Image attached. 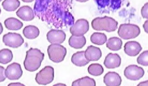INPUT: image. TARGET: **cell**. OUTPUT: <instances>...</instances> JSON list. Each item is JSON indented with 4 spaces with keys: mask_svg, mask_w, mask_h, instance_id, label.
Wrapping results in <instances>:
<instances>
[{
    "mask_svg": "<svg viewBox=\"0 0 148 86\" xmlns=\"http://www.w3.org/2000/svg\"><path fill=\"white\" fill-rule=\"evenodd\" d=\"M45 54L37 48H31L26 52L24 66L29 72H34L40 67L44 59Z\"/></svg>",
    "mask_w": 148,
    "mask_h": 86,
    "instance_id": "1",
    "label": "cell"
},
{
    "mask_svg": "<svg viewBox=\"0 0 148 86\" xmlns=\"http://www.w3.org/2000/svg\"><path fill=\"white\" fill-rule=\"evenodd\" d=\"M118 23L113 18L108 16L97 17L91 22L92 28L97 31H105L108 32H113L118 28Z\"/></svg>",
    "mask_w": 148,
    "mask_h": 86,
    "instance_id": "2",
    "label": "cell"
},
{
    "mask_svg": "<svg viewBox=\"0 0 148 86\" xmlns=\"http://www.w3.org/2000/svg\"><path fill=\"white\" fill-rule=\"evenodd\" d=\"M140 33L141 30L138 25L130 23L121 24L118 31L119 35L125 40L135 38Z\"/></svg>",
    "mask_w": 148,
    "mask_h": 86,
    "instance_id": "3",
    "label": "cell"
},
{
    "mask_svg": "<svg viewBox=\"0 0 148 86\" xmlns=\"http://www.w3.org/2000/svg\"><path fill=\"white\" fill-rule=\"evenodd\" d=\"M47 52L49 59L55 63H60L64 60L67 49L60 44H52L48 46Z\"/></svg>",
    "mask_w": 148,
    "mask_h": 86,
    "instance_id": "4",
    "label": "cell"
},
{
    "mask_svg": "<svg viewBox=\"0 0 148 86\" xmlns=\"http://www.w3.org/2000/svg\"><path fill=\"white\" fill-rule=\"evenodd\" d=\"M100 11L109 13L116 11L123 5L125 0H94Z\"/></svg>",
    "mask_w": 148,
    "mask_h": 86,
    "instance_id": "5",
    "label": "cell"
},
{
    "mask_svg": "<svg viewBox=\"0 0 148 86\" xmlns=\"http://www.w3.org/2000/svg\"><path fill=\"white\" fill-rule=\"evenodd\" d=\"M54 79V69L50 66H45L36 74L35 80L39 85H47L50 84Z\"/></svg>",
    "mask_w": 148,
    "mask_h": 86,
    "instance_id": "6",
    "label": "cell"
},
{
    "mask_svg": "<svg viewBox=\"0 0 148 86\" xmlns=\"http://www.w3.org/2000/svg\"><path fill=\"white\" fill-rule=\"evenodd\" d=\"M3 42L6 46L16 48L23 44L24 40L20 34L10 32L4 34L3 36Z\"/></svg>",
    "mask_w": 148,
    "mask_h": 86,
    "instance_id": "7",
    "label": "cell"
},
{
    "mask_svg": "<svg viewBox=\"0 0 148 86\" xmlns=\"http://www.w3.org/2000/svg\"><path fill=\"white\" fill-rule=\"evenodd\" d=\"M145 72L143 68L136 65H131L125 69L124 74L127 79L131 81H138L144 76Z\"/></svg>",
    "mask_w": 148,
    "mask_h": 86,
    "instance_id": "8",
    "label": "cell"
},
{
    "mask_svg": "<svg viewBox=\"0 0 148 86\" xmlns=\"http://www.w3.org/2000/svg\"><path fill=\"white\" fill-rule=\"evenodd\" d=\"M89 28L88 21L84 19H79L71 27L70 32L72 35H84L88 31Z\"/></svg>",
    "mask_w": 148,
    "mask_h": 86,
    "instance_id": "9",
    "label": "cell"
},
{
    "mask_svg": "<svg viewBox=\"0 0 148 86\" xmlns=\"http://www.w3.org/2000/svg\"><path fill=\"white\" fill-rule=\"evenodd\" d=\"M5 73L8 79L13 81L20 79L23 75V71L20 64L13 63L7 66Z\"/></svg>",
    "mask_w": 148,
    "mask_h": 86,
    "instance_id": "10",
    "label": "cell"
},
{
    "mask_svg": "<svg viewBox=\"0 0 148 86\" xmlns=\"http://www.w3.org/2000/svg\"><path fill=\"white\" fill-rule=\"evenodd\" d=\"M47 38L50 43L60 44L65 40L66 34L62 30L52 29L47 33Z\"/></svg>",
    "mask_w": 148,
    "mask_h": 86,
    "instance_id": "11",
    "label": "cell"
},
{
    "mask_svg": "<svg viewBox=\"0 0 148 86\" xmlns=\"http://www.w3.org/2000/svg\"><path fill=\"white\" fill-rule=\"evenodd\" d=\"M121 63V59L119 54L110 53L106 57L103 64L107 68L111 69L119 67Z\"/></svg>",
    "mask_w": 148,
    "mask_h": 86,
    "instance_id": "12",
    "label": "cell"
},
{
    "mask_svg": "<svg viewBox=\"0 0 148 86\" xmlns=\"http://www.w3.org/2000/svg\"><path fill=\"white\" fill-rule=\"evenodd\" d=\"M142 49L141 44L135 41L126 42L124 46L125 53L131 57L136 56L141 52Z\"/></svg>",
    "mask_w": 148,
    "mask_h": 86,
    "instance_id": "13",
    "label": "cell"
},
{
    "mask_svg": "<svg viewBox=\"0 0 148 86\" xmlns=\"http://www.w3.org/2000/svg\"><path fill=\"white\" fill-rule=\"evenodd\" d=\"M103 82L107 86H120L122 83L121 77L115 72H110L106 74Z\"/></svg>",
    "mask_w": 148,
    "mask_h": 86,
    "instance_id": "14",
    "label": "cell"
},
{
    "mask_svg": "<svg viewBox=\"0 0 148 86\" xmlns=\"http://www.w3.org/2000/svg\"><path fill=\"white\" fill-rule=\"evenodd\" d=\"M16 15L23 20L30 21L34 18V10L28 6H23L19 8L16 12Z\"/></svg>",
    "mask_w": 148,
    "mask_h": 86,
    "instance_id": "15",
    "label": "cell"
},
{
    "mask_svg": "<svg viewBox=\"0 0 148 86\" xmlns=\"http://www.w3.org/2000/svg\"><path fill=\"white\" fill-rule=\"evenodd\" d=\"M86 58L90 61H97L102 56L100 48L93 46H88L85 51Z\"/></svg>",
    "mask_w": 148,
    "mask_h": 86,
    "instance_id": "16",
    "label": "cell"
},
{
    "mask_svg": "<svg viewBox=\"0 0 148 86\" xmlns=\"http://www.w3.org/2000/svg\"><path fill=\"white\" fill-rule=\"evenodd\" d=\"M71 61L75 66L79 67L85 66L90 62L86 58L85 51H84L74 53L72 57Z\"/></svg>",
    "mask_w": 148,
    "mask_h": 86,
    "instance_id": "17",
    "label": "cell"
},
{
    "mask_svg": "<svg viewBox=\"0 0 148 86\" xmlns=\"http://www.w3.org/2000/svg\"><path fill=\"white\" fill-rule=\"evenodd\" d=\"M69 44L74 49H80L84 46L86 43V40L84 35H72L69 38Z\"/></svg>",
    "mask_w": 148,
    "mask_h": 86,
    "instance_id": "18",
    "label": "cell"
},
{
    "mask_svg": "<svg viewBox=\"0 0 148 86\" xmlns=\"http://www.w3.org/2000/svg\"><path fill=\"white\" fill-rule=\"evenodd\" d=\"M23 33L26 38L33 40L38 37L40 31L37 27L33 25H29L24 28Z\"/></svg>",
    "mask_w": 148,
    "mask_h": 86,
    "instance_id": "19",
    "label": "cell"
},
{
    "mask_svg": "<svg viewBox=\"0 0 148 86\" xmlns=\"http://www.w3.org/2000/svg\"><path fill=\"white\" fill-rule=\"evenodd\" d=\"M4 25L8 29L18 31L23 26V23L18 19L14 18H9L4 21Z\"/></svg>",
    "mask_w": 148,
    "mask_h": 86,
    "instance_id": "20",
    "label": "cell"
},
{
    "mask_svg": "<svg viewBox=\"0 0 148 86\" xmlns=\"http://www.w3.org/2000/svg\"><path fill=\"white\" fill-rule=\"evenodd\" d=\"M123 42L121 39L117 37L110 38L106 43V46L110 50L118 51L122 48Z\"/></svg>",
    "mask_w": 148,
    "mask_h": 86,
    "instance_id": "21",
    "label": "cell"
},
{
    "mask_svg": "<svg viewBox=\"0 0 148 86\" xmlns=\"http://www.w3.org/2000/svg\"><path fill=\"white\" fill-rule=\"evenodd\" d=\"M90 41L95 44L101 46L106 43L107 37L104 33L95 32L90 36Z\"/></svg>",
    "mask_w": 148,
    "mask_h": 86,
    "instance_id": "22",
    "label": "cell"
},
{
    "mask_svg": "<svg viewBox=\"0 0 148 86\" xmlns=\"http://www.w3.org/2000/svg\"><path fill=\"white\" fill-rule=\"evenodd\" d=\"M20 4L19 0H4L1 5L6 11L13 12L18 8Z\"/></svg>",
    "mask_w": 148,
    "mask_h": 86,
    "instance_id": "23",
    "label": "cell"
},
{
    "mask_svg": "<svg viewBox=\"0 0 148 86\" xmlns=\"http://www.w3.org/2000/svg\"><path fill=\"white\" fill-rule=\"evenodd\" d=\"M0 55V63L3 64L10 63L12 60L13 57L12 52L8 49L1 50Z\"/></svg>",
    "mask_w": 148,
    "mask_h": 86,
    "instance_id": "24",
    "label": "cell"
},
{
    "mask_svg": "<svg viewBox=\"0 0 148 86\" xmlns=\"http://www.w3.org/2000/svg\"><path fill=\"white\" fill-rule=\"evenodd\" d=\"M95 80L89 76L84 77L73 81L72 86H96Z\"/></svg>",
    "mask_w": 148,
    "mask_h": 86,
    "instance_id": "25",
    "label": "cell"
},
{
    "mask_svg": "<svg viewBox=\"0 0 148 86\" xmlns=\"http://www.w3.org/2000/svg\"><path fill=\"white\" fill-rule=\"evenodd\" d=\"M88 71L90 75L94 76H99L103 73L104 69L101 64L95 63L90 64L88 66Z\"/></svg>",
    "mask_w": 148,
    "mask_h": 86,
    "instance_id": "26",
    "label": "cell"
},
{
    "mask_svg": "<svg viewBox=\"0 0 148 86\" xmlns=\"http://www.w3.org/2000/svg\"><path fill=\"white\" fill-rule=\"evenodd\" d=\"M137 61L139 64L143 66H148V51L143 52L137 58Z\"/></svg>",
    "mask_w": 148,
    "mask_h": 86,
    "instance_id": "27",
    "label": "cell"
},
{
    "mask_svg": "<svg viewBox=\"0 0 148 86\" xmlns=\"http://www.w3.org/2000/svg\"><path fill=\"white\" fill-rule=\"evenodd\" d=\"M141 14L143 18L148 19V2L146 3L142 7Z\"/></svg>",
    "mask_w": 148,
    "mask_h": 86,
    "instance_id": "28",
    "label": "cell"
},
{
    "mask_svg": "<svg viewBox=\"0 0 148 86\" xmlns=\"http://www.w3.org/2000/svg\"><path fill=\"white\" fill-rule=\"evenodd\" d=\"M0 69H1V82L4 81L6 78V77L5 75V69L3 66H0Z\"/></svg>",
    "mask_w": 148,
    "mask_h": 86,
    "instance_id": "29",
    "label": "cell"
},
{
    "mask_svg": "<svg viewBox=\"0 0 148 86\" xmlns=\"http://www.w3.org/2000/svg\"><path fill=\"white\" fill-rule=\"evenodd\" d=\"M143 27L145 32L148 34V20H146L143 24Z\"/></svg>",
    "mask_w": 148,
    "mask_h": 86,
    "instance_id": "30",
    "label": "cell"
},
{
    "mask_svg": "<svg viewBox=\"0 0 148 86\" xmlns=\"http://www.w3.org/2000/svg\"><path fill=\"white\" fill-rule=\"evenodd\" d=\"M8 86H25L24 84L20 83H12L8 84Z\"/></svg>",
    "mask_w": 148,
    "mask_h": 86,
    "instance_id": "31",
    "label": "cell"
},
{
    "mask_svg": "<svg viewBox=\"0 0 148 86\" xmlns=\"http://www.w3.org/2000/svg\"><path fill=\"white\" fill-rule=\"evenodd\" d=\"M137 86H148V81L140 82Z\"/></svg>",
    "mask_w": 148,
    "mask_h": 86,
    "instance_id": "32",
    "label": "cell"
},
{
    "mask_svg": "<svg viewBox=\"0 0 148 86\" xmlns=\"http://www.w3.org/2000/svg\"><path fill=\"white\" fill-rule=\"evenodd\" d=\"M25 3H31L34 1V0H22Z\"/></svg>",
    "mask_w": 148,
    "mask_h": 86,
    "instance_id": "33",
    "label": "cell"
},
{
    "mask_svg": "<svg viewBox=\"0 0 148 86\" xmlns=\"http://www.w3.org/2000/svg\"><path fill=\"white\" fill-rule=\"evenodd\" d=\"M75 1L79 2L84 3L86 2V1H88L89 0H75Z\"/></svg>",
    "mask_w": 148,
    "mask_h": 86,
    "instance_id": "34",
    "label": "cell"
},
{
    "mask_svg": "<svg viewBox=\"0 0 148 86\" xmlns=\"http://www.w3.org/2000/svg\"><path fill=\"white\" fill-rule=\"evenodd\" d=\"M61 85V86H62V85H65V84H56V85Z\"/></svg>",
    "mask_w": 148,
    "mask_h": 86,
    "instance_id": "35",
    "label": "cell"
},
{
    "mask_svg": "<svg viewBox=\"0 0 148 86\" xmlns=\"http://www.w3.org/2000/svg\"><path fill=\"white\" fill-rule=\"evenodd\" d=\"M1 33L3 32V31H2V29H3V27L2 26V25H1Z\"/></svg>",
    "mask_w": 148,
    "mask_h": 86,
    "instance_id": "36",
    "label": "cell"
},
{
    "mask_svg": "<svg viewBox=\"0 0 148 86\" xmlns=\"http://www.w3.org/2000/svg\"><path fill=\"white\" fill-rule=\"evenodd\" d=\"M1 1H2V0H1Z\"/></svg>",
    "mask_w": 148,
    "mask_h": 86,
    "instance_id": "37",
    "label": "cell"
},
{
    "mask_svg": "<svg viewBox=\"0 0 148 86\" xmlns=\"http://www.w3.org/2000/svg\"></svg>",
    "mask_w": 148,
    "mask_h": 86,
    "instance_id": "38",
    "label": "cell"
}]
</instances>
